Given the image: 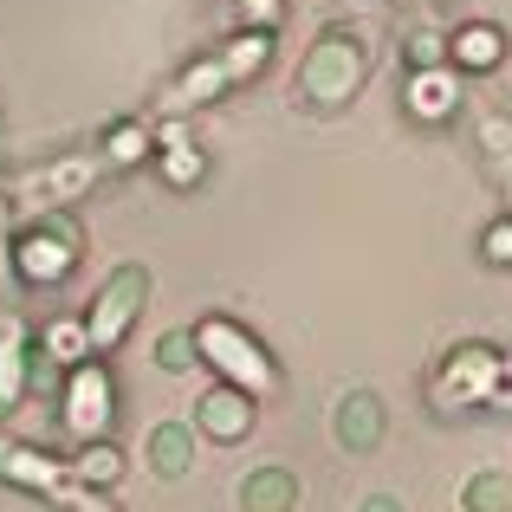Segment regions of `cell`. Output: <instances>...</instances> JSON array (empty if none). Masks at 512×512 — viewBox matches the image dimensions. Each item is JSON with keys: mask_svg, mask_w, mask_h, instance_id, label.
Instances as JSON below:
<instances>
[{"mask_svg": "<svg viewBox=\"0 0 512 512\" xmlns=\"http://www.w3.org/2000/svg\"><path fill=\"white\" fill-rule=\"evenodd\" d=\"M7 454H13V441H0V467H7Z\"/></svg>", "mask_w": 512, "mask_h": 512, "instance_id": "cell-30", "label": "cell"}, {"mask_svg": "<svg viewBox=\"0 0 512 512\" xmlns=\"http://www.w3.org/2000/svg\"><path fill=\"white\" fill-rule=\"evenodd\" d=\"M487 260H512V221H500V227H493V234H487Z\"/></svg>", "mask_w": 512, "mask_h": 512, "instance_id": "cell-27", "label": "cell"}, {"mask_svg": "<svg viewBox=\"0 0 512 512\" xmlns=\"http://www.w3.org/2000/svg\"><path fill=\"white\" fill-rule=\"evenodd\" d=\"M78 247H85L78 214L46 208L39 227H26V234L13 240V266H20V279H33V286H59V279L78 266Z\"/></svg>", "mask_w": 512, "mask_h": 512, "instance_id": "cell-1", "label": "cell"}, {"mask_svg": "<svg viewBox=\"0 0 512 512\" xmlns=\"http://www.w3.org/2000/svg\"><path fill=\"white\" fill-rule=\"evenodd\" d=\"M299 506V474L286 467H260L240 480V512H292Z\"/></svg>", "mask_w": 512, "mask_h": 512, "instance_id": "cell-10", "label": "cell"}, {"mask_svg": "<svg viewBox=\"0 0 512 512\" xmlns=\"http://www.w3.org/2000/svg\"><path fill=\"white\" fill-rule=\"evenodd\" d=\"M188 461H195V435H188L182 422H163V428L150 435V467H156L163 480H182Z\"/></svg>", "mask_w": 512, "mask_h": 512, "instance_id": "cell-11", "label": "cell"}, {"mask_svg": "<svg viewBox=\"0 0 512 512\" xmlns=\"http://www.w3.org/2000/svg\"><path fill=\"white\" fill-rule=\"evenodd\" d=\"M454 98H461V91H454V72H415L409 104H415L422 117H448V111H454Z\"/></svg>", "mask_w": 512, "mask_h": 512, "instance_id": "cell-14", "label": "cell"}, {"mask_svg": "<svg viewBox=\"0 0 512 512\" xmlns=\"http://www.w3.org/2000/svg\"><path fill=\"white\" fill-rule=\"evenodd\" d=\"M33 188H39V195H52V201H72V195H85V188H91V156H72V163L46 169Z\"/></svg>", "mask_w": 512, "mask_h": 512, "instance_id": "cell-16", "label": "cell"}, {"mask_svg": "<svg viewBox=\"0 0 512 512\" xmlns=\"http://www.w3.org/2000/svg\"><path fill=\"white\" fill-rule=\"evenodd\" d=\"M33 350H26V331H20V318L13 312H0V415L13 409V402L26 396V370H33Z\"/></svg>", "mask_w": 512, "mask_h": 512, "instance_id": "cell-9", "label": "cell"}, {"mask_svg": "<svg viewBox=\"0 0 512 512\" xmlns=\"http://www.w3.org/2000/svg\"><path fill=\"white\" fill-rule=\"evenodd\" d=\"M363 512H402V500H389V493H370V500H363Z\"/></svg>", "mask_w": 512, "mask_h": 512, "instance_id": "cell-28", "label": "cell"}, {"mask_svg": "<svg viewBox=\"0 0 512 512\" xmlns=\"http://www.w3.org/2000/svg\"><path fill=\"white\" fill-rule=\"evenodd\" d=\"M59 415L78 441H98L104 422H111V370L104 363H78L65 370V396H59Z\"/></svg>", "mask_w": 512, "mask_h": 512, "instance_id": "cell-5", "label": "cell"}, {"mask_svg": "<svg viewBox=\"0 0 512 512\" xmlns=\"http://www.w3.org/2000/svg\"><path fill=\"white\" fill-rule=\"evenodd\" d=\"M487 150L512 156V117H487Z\"/></svg>", "mask_w": 512, "mask_h": 512, "instance_id": "cell-25", "label": "cell"}, {"mask_svg": "<svg viewBox=\"0 0 512 512\" xmlns=\"http://www.w3.org/2000/svg\"><path fill=\"white\" fill-rule=\"evenodd\" d=\"M467 512H512V480L506 474H474L467 480Z\"/></svg>", "mask_w": 512, "mask_h": 512, "instance_id": "cell-20", "label": "cell"}, {"mask_svg": "<svg viewBox=\"0 0 512 512\" xmlns=\"http://www.w3.org/2000/svg\"><path fill=\"white\" fill-rule=\"evenodd\" d=\"M266 52H273V39H266V33H240L234 46L221 52L227 78H253V72H260V65H266Z\"/></svg>", "mask_w": 512, "mask_h": 512, "instance_id": "cell-18", "label": "cell"}, {"mask_svg": "<svg viewBox=\"0 0 512 512\" xmlns=\"http://www.w3.org/2000/svg\"><path fill=\"white\" fill-rule=\"evenodd\" d=\"M201 169H208V163H201V150H188L182 130H169V137H163V175H169L175 188H188V182H201Z\"/></svg>", "mask_w": 512, "mask_h": 512, "instance_id": "cell-19", "label": "cell"}, {"mask_svg": "<svg viewBox=\"0 0 512 512\" xmlns=\"http://www.w3.org/2000/svg\"><path fill=\"white\" fill-rule=\"evenodd\" d=\"M59 500L72 506V512H117L111 500H98V493H91V487H78V480H72V487H65V493H59Z\"/></svg>", "mask_w": 512, "mask_h": 512, "instance_id": "cell-24", "label": "cell"}, {"mask_svg": "<svg viewBox=\"0 0 512 512\" xmlns=\"http://www.w3.org/2000/svg\"><path fill=\"white\" fill-rule=\"evenodd\" d=\"M383 402H376V389H350V396L338 402V415H331V435H338V448L350 454H370L376 441H383Z\"/></svg>", "mask_w": 512, "mask_h": 512, "instance_id": "cell-7", "label": "cell"}, {"mask_svg": "<svg viewBox=\"0 0 512 512\" xmlns=\"http://www.w3.org/2000/svg\"><path fill=\"white\" fill-rule=\"evenodd\" d=\"M143 299H150V273L143 266H117L111 279H104V292H98V305H91V350H117L124 344V331H130V318L143 312Z\"/></svg>", "mask_w": 512, "mask_h": 512, "instance_id": "cell-4", "label": "cell"}, {"mask_svg": "<svg viewBox=\"0 0 512 512\" xmlns=\"http://www.w3.org/2000/svg\"><path fill=\"white\" fill-rule=\"evenodd\" d=\"M7 253H13L7 247V201H0V266H7Z\"/></svg>", "mask_w": 512, "mask_h": 512, "instance_id": "cell-29", "label": "cell"}, {"mask_svg": "<svg viewBox=\"0 0 512 512\" xmlns=\"http://www.w3.org/2000/svg\"><path fill=\"white\" fill-rule=\"evenodd\" d=\"M448 46H454V39H441L435 26H422V33L409 39V65H415V72H441V59H448Z\"/></svg>", "mask_w": 512, "mask_h": 512, "instance_id": "cell-22", "label": "cell"}, {"mask_svg": "<svg viewBox=\"0 0 512 512\" xmlns=\"http://www.w3.org/2000/svg\"><path fill=\"white\" fill-rule=\"evenodd\" d=\"M227 85H234V78H227V65L221 59H201L195 72H182V85H175L169 104H208L214 91H227Z\"/></svg>", "mask_w": 512, "mask_h": 512, "instance_id": "cell-15", "label": "cell"}, {"mask_svg": "<svg viewBox=\"0 0 512 512\" xmlns=\"http://www.w3.org/2000/svg\"><path fill=\"white\" fill-rule=\"evenodd\" d=\"M500 52H506L500 26H461V33H454V65H467V72H493Z\"/></svg>", "mask_w": 512, "mask_h": 512, "instance_id": "cell-12", "label": "cell"}, {"mask_svg": "<svg viewBox=\"0 0 512 512\" xmlns=\"http://www.w3.org/2000/svg\"><path fill=\"white\" fill-rule=\"evenodd\" d=\"M39 350L78 370V357H91V325H72V318H59V325L46 331V344H39Z\"/></svg>", "mask_w": 512, "mask_h": 512, "instance_id": "cell-17", "label": "cell"}, {"mask_svg": "<svg viewBox=\"0 0 512 512\" xmlns=\"http://www.w3.org/2000/svg\"><path fill=\"white\" fill-rule=\"evenodd\" d=\"M363 65H370V59H363L357 33L331 26V33L312 46V59L299 65V91H305V104H312V111H338L350 91L363 85Z\"/></svg>", "mask_w": 512, "mask_h": 512, "instance_id": "cell-2", "label": "cell"}, {"mask_svg": "<svg viewBox=\"0 0 512 512\" xmlns=\"http://www.w3.org/2000/svg\"><path fill=\"white\" fill-rule=\"evenodd\" d=\"M247 7V20H253V33H266V26L279 20V0H240Z\"/></svg>", "mask_w": 512, "mask_h": 512, "instance_id": "cell-26", "label": "cell"}, {"mask_svg": "<svg viewBox=\"0 0 512 512\" xmlns=\"http://www.w3.org/2000/svg\"><path fill=\"white\" fill-rule=\"evenodd\" d=\"M195 344H201V357H208V363H214V370H221L234 389H247L253 402H260V396H273V383H279L273 357H266V350L253 344L247 331L234 325V318H201Z\"/></svg>", "mask_w": 512, "mask_h": 512, "instance_id": "cell-3", "label": "cell"}, {"mask_svg": "<svg viewBox=\"0 0 512 512\" xmlns=\"http://www.w3.org/2000/svg\"><path fill=\"white\" fill-rule=\"evenodd\" d=\"M104 150H111V163H143V156L156 150V137L143 124H111V137H104Z\"/></svg>", "mask_w": 512, "mask_h": 512, "instance_id": "cell-21", "label": "cell"}, {"mask_svg": "<svg viewBox=\"0 0 512 512\" xmlns=\"http://www.w3.org/2000/svg\"><path fill=\"white\" fill-rule=\"evenodd\" d=\"M195 331H169L163 344H156V363H163V370H188V363H195Z\"/></svg>", "mask_w": 512, "mask_h": 512, "instance_id": "cell-23", "label": "cell"}, {"mask_svg": "<svg viewBox=\"0 0 512 512\" xmlns=\"http://www.w3.org/2000/svg\"><path fill=\"white\" fill-rule=\"evenodd\" d=\"M480 396H506V363L487 344L454 350L448 376H441V402H480Z\"/></svg>", "mask_w": 512, "mask_h": 512, "instance_id": "cell-6", "label": "cell"}, {"mask_svg": "<svg viewBox=\"0 0 512 512\" xmlns=\"http://www.w3.org/2000/svg\"><path fill=\"white\" fill-rule=\"evenodd\" d=\"M195 422L208 428L214 441H240L253 428V396H247V389H234V383H221V389H208V396L195 402Z\"/></svg>", "mask_w": 512, "mask_h": 512, "instance_id": "cell-8", "label": "cell"}, {"mask_svg": "<svg viewBox=\"0 0 512 512\" xmlns=\"http://www.w3.org/2000/svg\"><path fill=\"white\" fill-rule=\"evenodd\" d=\"M117 474H124V454H117L111 441H85V454L72 461V480H78V487H111Z\"/></svg>", "mask_w": 512, "mask_h": 512, "instance_id": "cell-13", "label": "cell"}]
</instances>
